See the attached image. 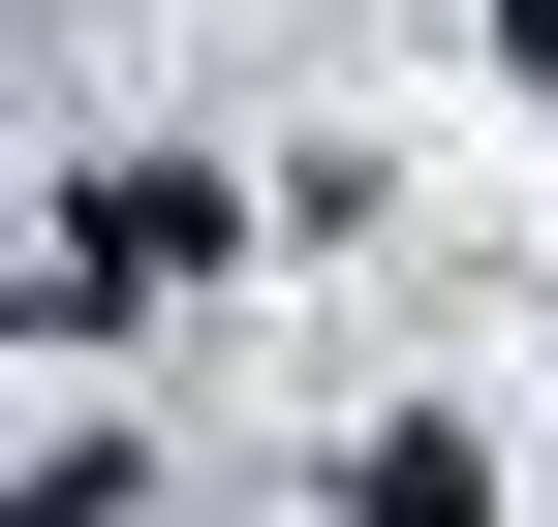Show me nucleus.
<instances>
[{
    "mask_svg": "<svg viewBox=\"0 0 558 527\" xmlns=\"http://www.w3.org/2000/svg\"><path fill=\"white\" fill-rule=\"evenodd\" d=\"M62 248H94V310H156V280H218V186H186V156H124Z\"/></svg>",
    "mask_w": 558,
    "mask_h": 527,
    "instance_id": "obj_1",
    "label": "nucleus"
}]
</instances>
